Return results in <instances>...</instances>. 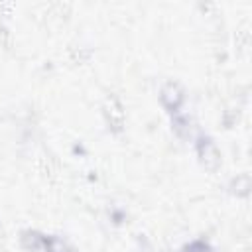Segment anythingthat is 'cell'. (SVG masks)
<instances>
[{"label":"cell","mask_w":252,"mask_h":252,"mask_svg":"<svg viewBox=\"0 0 252 252\" xmlns=\"http://www.w3.org/2000/svg\"><path fill=\"white\" fill-rule=\"evenodd\" d=\"M185 252H211V250H209V246H205V244L197 242V244H193L191 248H187Z\"/></svg>","instance_id":"cell-1"}]
</instances>
